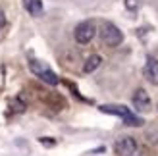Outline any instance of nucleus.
Listing matches in <instances>:
<instances>
[{
    "instance_id": "nucleus-9",
    "label": "nucleus",
    "mask_w": 158,
    "mask_h": 156,
    "mask_svg": "<svg viewBox=\"0 0 158 156\" xmlns=\"http://www.w3.org/2000/svg\"><path fill=\"white\" fill-rule=\"evenodd\" d=\"M100 62H102V58L98 56V54H93V56H89L87 58V62H85V66H83V72L85 73H91V72H94L98 66H100Z\"/></svg>"
},
{
    "instance_id": "nucleus-11",
    "label": "nucleus",
    "mask_w": 158,
    "mask_h": 156,
    "mask_svg": "<svg viewBox=\"0 0 158 156\" xmlns=\"http://www.w3.org/2000/svg\"><path fill=\"white\" fill-rule=\"evenodd\" d=\"M48 139H50V137H43V139H41V143L46 145V146H52L54 143H56V141H48Z\"/></svg>"
},
{
    "instance_id": "nucleus-3",
    "label": "nucleus",
    "mask_w": 158,
    "mask_h": 156,
    "mask_svg": "<svg viewBox=\"0 0 158 156\" xmlns=\"http://www.w3.org/2000/svg\"><path fill=\"white\" fill-rule=\"evenodd\" d=\"M100 39L108 46H118V44H122L123 35H122V31L118 29L114 23H104L102 29H100Z\"/></svg>"
},
{
    "instance_id": "nucleus-10",
    "label": "nucleus",
    "mask_w": 158,
    "mask_h": 156,
    "mask_svg": "<svg viewBox=\"0 0 158 156\" xmlns=\"http://www.w3.org/2000/svg\"><path fill=\"white\" fill-rule=\"evenodd\" d=\"M125 8H129V10H135V8H137V0H125Z\"/></svg>"
},
{
    "instance_id": "nucleus-7",
    "label": "nucleus",
    "mask_w": 158,
    "mask_h": 156,
    "mask_svg": "<svg viewBox=\"0 0 158 156\" xmlns=\"http://www.w3.org/2000/svg\"><path fill=\"white\" fill-rule=\"evenodd\" d=\"M133 104H135V108L141 110V112L148 110V106H151V98H148L145 89H137L135 91V95H133Z\"/></svg>"
},
{
    "instance_id": "nucleus-4",
    "label": "nucleus",
    "mask_w": 158,
    "mask_h": 156,
    "mask_svg": "<svg viewBox=\"0 0 158 156\" xmlns=\"http://www.w3.org/2000/svg\"><path fill=\"white\" fill-rule=\"evenodd\" d=\"M94 33H97L94 23L93 21H83V23H79V25L75 27V41L79 44H87V43L93 41Z\"/></svg>"
},
{
    "instance_id": "nucleus-12",
    "label": "nucleus",
    "mask_w": 158,
    "mask_h": 156,
    "mask_svg": "<svg viewBox=\"0 0 158 156\" xmlns=\"http://www.w3.org/2000/svg\"><path fill=\"white\" fill-rule=\"evenodd\" d=\"M6 23V19H4V15H2V12H0V25H4Z\"/></svg>"
},
{
    "instance_id": "nucleus-8",
    "label": "nucleus",
    "mask_w": 158,
    "mask_h": 156,
    "mask_svg": "<svg viewBox=\"0 0 158 156\" xmlns=\"http://www.w3.org/2000/svg\"><path fill=\"white\" fill-rule=\"evenodd\" d=\"M23 6H25V10L31 15H35V18L43 15V2L41 0H23Z\"/></svg>"
},
{
    "instance_id": "nucleus-1",
    "label": "nucleus",
    "mask_w": 158,
    "mask_h": 156,
    "mask_svg": "<svg viewBox=\"0 0 158 156\" xmlns=\"http://www.w3.org/2000/svg\"><path fill=\"white\" fill-rule=\"evenodd\" d=\"M100 112H104V114H112V116H120V118L123 120L125 125H131V127H139V125H143V120L139 118V116L135 114H131L129 108H125V106H112V104H104V106H100Z\"/></svg>"
},
{
    "instance_id": "nucleus-5",
    "label": "nucleus",
    "mask_w": 158,
    "mask_h": 156,
    "mask_svg": "<svg viewBox=\"0 0 158 156\" xmlns=\"http://www.w3.org/2000/svg\"><path fill=\"white\" fill-rule=\"evenodd\" d=\"M114 150H116L118 156H131L137 150V143H135V139H131V137H122L120 141L114 145Z\"/></svg>"
},
{
    "instance_id": "nucleus-2",
    "label": "nucleus",
    "mask_w": 158,
    "mask_h": 156,
    "mask_svg": "<svg viewBox=\"0 0 158 156\" xmlns=\"http://www.w3.org/2000/svg\"><path fill=\"white\" fill-rule=\"evenodd\" d=\"M29 68H31V72H33L37 77H41V79L44 83H48V85H58V75L52 72V69L44 64V62H39V60H31L29 62Z\"/></svg>"
},
{
    "instance_id": "nucleus-6",
    "label": "nucleus",
    "mask_w": 158,
    "mask_h": 156,
    "mask_svg": "<svg viewBox=\"0 0 158 156\" xmlns=\"http://www.w3.org/2000/svg\"><path fill=\"white\" fill-rule=\"evenodd\" d=\"M145 77L151 83H154V85H158V60L156 58H152V56H148L147 58V64H145Z\"/></svg>"
}]
</instances>
